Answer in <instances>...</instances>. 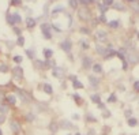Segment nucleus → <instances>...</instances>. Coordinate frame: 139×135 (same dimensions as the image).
I'll return each mask as SVG.
<instances>
[{"label":"nucleus","instance_id":"nucleus-28","mask_svg":"<svg viewBox=\"0 0 139 135\" xmlns=\"http://www.w3.org/2000/svg\"><path fill=\"white\" fill-rule=\"evenodd\" d=\"M68 4H70V7L76 8L78 7V0H68Z\"/></svg>","mask_w":139,"mask_h":135},{"label":"nucleus","instance_id":"nucleus-48","mask_svg":"<svg viewBox=\"0 0 139 135\" xmlns=\"http://www.w3.org/2000/svg\"><path fill=\"white\" fill-rule=\"evenodd\" d=\"M126 116H127V117L131 116V111H126Z\"/></svg>","mask_w":139,"mask_h":135},{"label":"nucleus","instance_id":"nucleus-46","mask_svg":"<svg viewBox=\"0 0 139 135\" xmlns=\"http://www.w3.org/2000/svg\"><path fill=\"white\" fill-rule=\"evenodd\" d=\"M74 98L76 100V102H78V104H79V102H80V101H79V100H80V97L78 96V94H74Z\"/></svg>","mask_w":139,"mask_h":135},{"label":"nucleus","instance_id":"nucleus-19","mask_svg":"<svg viewBox=\"0 0 139 135\" xmlns=\"http://www.w3.org/2000/svg\"><path fill=\"white\" fill-rule=\"evenodd\" d=\"M72 85H74L75 89H83V83H80L78 79H74V81H72Z\"/></svg>","mask_w":139,"mask_h":135},{"label":"nucleus","instance_id":"nucleus-15","mask_svg":"<svg viewBox=\"0 0 139 135\" xmlns=\"http://www.w3.org/2000/svg\"><path fill=\"white\" fill-rule=\"evenodd\" d=\"M52 55H53V51L52 49H44V56L46 60H49L52 57Z\"/></svg>","mask_w":139,"mask_h":135},{"label":"nucleus","instance_id":"nucleus-11","mask_svg":"<svg viewBox=\"0 0 139 135\" xmlns=\"http://www.w3.org/2000/svg\"><path fill=\"white\" fill-rule=\"evenodd\" d=\"M26 23H27V27H34L36 26V19L31 18V16H27V19H26Z\"/></svg>","mask_w":139,"mask_h":135},{"label":"nucleus","instance_id":"nucleus-49","mask_svg":"<svg viewBox=\"0 0 139 135\" xmlns=\"http://www.w3.org/2000/svg\"><path fill=\"white\" fill-rule=\"evenodd\" d=\"M0 123H4V115H1V116H0Z\"/></svg>","mask_w":139,"mask_h":135},{"label":"nucleus","instance_id":"nucleus-50","mask_svg":"<svg viewBox=\"0 0 139 135\" xmlns=\"http://www.w3.org/2000/svg\"><path fill=\"white\" fill-rule=\"evenodd\" d=\"M3 97H4V96H3V93H1V91H0V101H1V100H3Z\"/></svg>","mask_w":139,"mask_h":135},{"label":"nucleus","instance_id":"nucleus-51","mask_svg":"<svg viewBox=\"0 0 139 135\" xmlns=\"http://www.w3.org/2000/svg\"><path fill=\"white\" fill-rule=\"evenodd\" d=\"M0 135H3V133H1V130H0Z\"/></svg>","mask_w":139,"mask_h":135},{"label":"nucleus","instance_id":"nucleus-41","mask_svg":"<svg viewBox=\"0 0 139 135\" xmlns=\"http://www.w3.org/2000/svg\"><path fill=\"white\" fill-rule=\"evenodd\" d=\"M26 117H27V120H30V122H33V120H34V117H36V116H34L33 113H29Z\"/></svg>","mask_w":139,"mask_h":135},{"label":"nucleus","instance_id":"nucleus-43","mask_svg":"<svg viewBox=\"0 0 139 135\" xmlns=\"http://www.w3.org/2000/svg\"><path fill=\"white\" fill-rule=\"evenodd\" d=\"M128 68V63H127V60H124L123 62V70H127Z\"/></svg>","mask_w":139,"mask_h":135},{"label":"nucleus","instance_id":"nucleus-35","mask_svg":"<svg viewBox=\"0 0 139 135\" xmlns=\"http://www.w3.org/2000/svg\"><path fill=\"white\" fill-rule=\"evenodd\" d=\"M22 0H11V5H21Z\"/></svg>","mask_w":139,"mask_h":135},{"label":"nucleus","instance_id":"nucleus-12","mask_svg":"<svg viewBox=\"0 0 139 135\" xmlns=\"http://www.w3.org/2000/svg\"><path fill=\"white\" fill-rule=\"evenodd\" d=\"M112 7H113L115 10H119V11H124V10H126V7H124L121 3H113V4H112Z\"/></svg>","mask_w":139,"mask_h":135},{"label":"nucleus","instance_id":"nucleus-31","mask_svg":"<svg viewBox=\"0 0 139 135\" xmlns=\"http://www.w3.org/2000/svg\"><path fill=\"white\" fill-rule=\"evenodd\" d=\"M98 7H100V10H101V12H102V14H105L106 11H108V7L104 5V4H98Z\"/></svg>","mask_w":139,"mask_h":135},{"label":"nucleus","instance_id":"nucleus-30","mask_svg":"<svg viewBox=\"0 0 139 135\" xmlns=\"http://www.w3.org/2000/svg\"><path fill=\"white\" fill-rule=\"evenodd\" d=\"M116 100H117V97H116V94H111L108 98V102H116Z\"/></svg>","mask_w":139,"mask_h":135},{"label":"nucleus","instance_id":"nucleus-47","mask_svg":"<svg viewBox=\"0 0 139 135\" xmlns=\"http://www.w3.org/2000/svg\"><path fill=\"white\" fill-rule=\"evenodd\" d=\"M134 89H135L137 91L139 90V83H138V82H135V83H134Z\"/></svg>","mask_w":139,"mask_h":135},{"label":"nucleus","instance_id":"nucleus-8","mask_svg":"<svg viewBox=\"0 0 139 135\" xmlns=\"http://www.w3.org/2000/svg\"><path fill=\"white\" fill-rule=\"evenodd\" d=\"M60 127L62 128H64V130H70V128H72L74 126H72V123H70V122H67V120H63V122H60Z\"/></svg>","mask_w":139,"mask_h":135},{"label":"nucleus","instance_id":"nucleus-6","mask_svg":"<svg viewBox=\"0 0 139 135\" xmlns=\"http://www.w3.org/2000/svg\"><path fill=\"white\" fill-rule=\"evenodd\" d=\"M106 36H108V34H106L104 30H98L97 31V40H98V41H101V42L106 41Z\"/></svg>","mask_w":139,"mask_h":135},{"label":"nucleus","instance_id":"nucleus-3","mask_svg":"<svg viewBox=\"0 0 139 135\" xmlns=\"http://www.w3.org/2000/svg\"><path fill=\"white\" fill-rule=\"evenodd\" d=\"M82 66H83V68H85V70L91 68V66H93L91 57H89V56H85V57H83V59H82Z\"/></svg>","mask_w":139,"mask_h":135},{"label":"nucleus","instance_id":"nucleus-39","mask_svg":"<svg viewBox=\"0 0 139 135\" xmlns=\"http://www.w3.org/2000/svg\"><path fill=\"white\" fill-rule=\"evenodd\" d=\"M97 52H98V53H101V55H104V53H105V48L97 47Z\"/></svg>","mask_w":139,"mask_h":135},{"label":"nucleus","instance_id":"nucleus-27","mask_svg":"<svg viewBox=\"0 0 139 135\" xmlns=\"http://www.w3.org/2000/svg\"><path fill=\"white\" fill-rule=\"evenodd\" d=\"M63 11H64V8H63L62 5H57V7L53 10V12H52V14H53V15H56L57 12H63Z\"/></svg>","mask_w":139,"mask_h":135},{"label":"nucleus","instance_id":"nucleus-1","mask_svg":"<svg viewBox=\"0 0 139 135\" xmlns=\"http://www.w3.org/2000/svg\"><path fill=\"white\" fill-rule=\"evenodd\" d=\"M51 26L52 25H49V23H42L41 26V30H42V34H44V37L46 40H51L52 38V31H51Z\"/></svg>","mask_w":139,"mask_h":135},{"label":"nucleus","instance_id":"nucleus-37","mask_svg":"<svg viewBox=\"0 0 139 135\" xmlns=\"http://www.w3.org/2000/svg\"><path fill=\"white\" fill-rule=\"evenodd\" d=\"M80 45H82L83 49H89V48H90V47H89V44H87L86 41H82V42H80Z\"/></svg>","mask_w":139,"mask_h":135},{"label":"nucleus","instance_id":"nucleus-14","mask_svg":"<svg viewBox=\"0 0 139 135\" xmlns=\"http://www.w3.org/2000/svg\"><path fill=\"white\" fill-rule=\"evenodd\" d=\"M12 19H14V23H21L22 22V18H21V15H19L18 12L12 14Z\"/></svg>","mask_w":139,"mask_h":135},{"label":"nucleus","instance_id":"nucleus-16","mask_svg":"<svg viewBox=\"0 0 139 135\" xmlns=\"http://www.w3.org/2000/svg\"><path fill=\"white\" fill-rule=\"evenodd\" d=\"M91 67H93V71H94V72H97V74L102 72V66L101 64H94V66H91Z\"/></svg>","mask_w":139,"mask_h":135},{"label":"nucleus","instance_id":"nucleus-29","mask_svg":"<svg viewBox=\"0 0 139 135\" xmlns=\"http://www.w3.org/2000/svg\"><path fill=\"white\" fill-rule=\"evenodd\" d=\"M102 4L104 5H106V7H109V5H112V4H113V3H115V0H102Z\"/></svg>","mask_w":139,"mask_h":135},{"label":"nucleus","instance_id":"nucleus-5","mask_svg":"<svg viewBox=\"0 0 139 135\" xmlns=\"http://www.w3.org/2000/svg\"><path fill=\"white\" fill-rule=\"evenodd\" d=\"M14 76L18 79H22L23 78V70L22 67H19V66H16L15 68H14Z\"/></svg>","mask_w":139,"mask_h":135},{"label":"nucleus","instance_id":"nucleus-34","mask_svg":"<svg viewBox=\"0 0 139 135\" xmlns=\"http://www.w3.org/2000/svg\"><path fill=\"white\" fill-rule=\"evenodd\" d=\"M26 55H27L30 59H33V57H34V52H33L31 49H27V51H26Z\"/></svg>","mask_w":139,"mask_h":135},{"label":"nucleus","instance_id":"nucleus-10","mask_svg":"<svg viewBox=\"0 0 139 135\" xmlns=\"http://www.w3.org/2000/svg\"><path fill=\"white\" fill-rule=\"evenodd\" d=\"M10 127H11V130H12V133H15V134H18L19 130H21V127H19V124L16 122H11L10 123Z\"/></svg>","mask_w":139,"mask_h":135},{"label":"nucleus","instance_id":"nucleus-33","mask_svg":"<svg viewBox=\"0 0 139 135\" xmlns=\"http://www.w3.org/2000/svg\"><path fill=\"white\" fill-rule=\"evenodd\" d=\"M14 62H15L16 64H19V63L22 62V56H19V55L18 56H14Z\"/></svg>","mask_w":139,"mask_h":135},{"label":"nucleus","instance_id":"nucleus-44","mask_svg":"<svg viewBox=\"0 0 139 135\" xmlns=\"http://www.w3.org/2000/svg\"><path fill=\"white\" fill-rule=\"evenodd\" d=\"M80 31H82V33H85V34H89V33H90V31H89V29H86V27H82V29H80Z\"/></svg>","mask_w":139,"mask_h":135},{"label":"nucleus","instance_id":"nucleus-42","mask_svg":"<svg viewBox=\"0 0 139 135\" xmlns=\"http://www.w3.org/2000/svg\"><path fill=\"white\" fill-rule=\"evenodd\" d=\"M14 31H15V34H18V36H21V34H22V30H21V29H18V27H14Z\"/></svg>","mask_w":139,"mask_h":135},{"label":"nucleus","instance_id":"nucleus-9","mask_svg":"<svg viewBox=\"0 0 139 135\" xmlns=\"http://www.w3.org/2000/svg\"><path fill=\"white\" fill-rule=\"evenodd\" d=\"M89 82H90V85H91V86H94V87H97V86L100 85V79H98V78H95L94 75L89 76Z\"/></svg>","mask_w":139,"mask_h":135},{"label":"nucleus","instance_id":"nucleus-38","mask_svg":"<svg viewBox=\"0 0 139 135\" xmlns=\"http://www.w3.org/2000/svg\"><path fill=\"white\" fill-rule=\"evenodd\" d=\"M7 71H8L7 66H0V72H7Z\"/></svg>","mask_w":139,"mask_h":135},{"label":"nucleus","instance_id":"nucleus-32","mask_svg":"<svg viewBox=\"0 0 139 135\" xmlns=\"http://www.w3.org/2000/svg\"><path fill=\"white\" fill-rule=\"evenodd\" d=\"M109 116H111V113H109V111H108V109H104V112H102V117H105V119H108Z\"/></svg>","mask_w":139,"mask_h":135},{"label":"nucleus","instance_id":"nucleus-24","mask_svg":"<svg viewBox=\"0 0 139 135\" xmlns=\"http://www.w3.org/2000/svg\"><path fill=\"white\" fill-rule=\"evenodd\" d=\"M49 128H51V131H52V133H56V131L59 130V126H57V123H51Z\"/></svg>","mask_w":139,"mask_h":135},{"label":"nucleus","instance_id":"nucleus-18","mask_svg":"<svg viewBox=\"0 0 139 135\" xmlns=\"http://www.w3.org/2000/svg\"><path fill=\"white\" fill-rule=\"evenodd\" d=\"M7 101H8V104H15L16 102V97L15 96H12V94H8L7 96Z\"/></svg>","mask_w":139,"mask_h":135},{"label":"nucleus","instance_id":"nucleus-21","mask_svg":"<svg viewBox=\"0 0 139 135\" xmlns=\"http://www.w3.org/2000/svg\"><path fill=\"white\" fill-rule=\"evenodd\" d=\"M108 25H109L112 29H117L119 26H120V22H119V21H111Z\"/></svg>","mask_w":139,"mask_h":135},{"label":"nucleus","instance_id":"nucleus-20","mask_svg":"<svg viewBox=\"0 0 139 135\" xmlns=\"http://www.w3.org/2000/svg\"><path fill=\"white\" fill-rule=\"evenodd\" d=\"M137 124H138L137 119H134V117H130V119H128V126H130V127H135Z\"/></svg>","mask_w":139,"mask_h":135},{"label":"nucleus","instance_id":"nucleus-4","mask_svg":"<svg viewBox=\"0 0 139 135\" xmlns=\"http://www.w3.org/2000/svg\"><path fill=\"white\" fill-rule=\"evenodd\" d=\"M79 16L83 21H87V19H90V11H89L87 8H82V10L79 11Z\"/></svg>","mask_w":139,"mask_h":135},{"label":"nucleus","instance_id":"nucleus-40","mask_svg":"<svg viewBox=\"0 0 139 135\" xmlns=\"http://www.w3.org/2000/svg\"><path fill=\"white\" fill-rule=\"evenodd\" d=\"M94 0H80V3L82 4H85V5H87V4H90V3H93Z\"/></svg>","mask_w":139,"mask_h":135},{"label":"nucleus","instance_id":"nucleus-52","mask_svg":"<svg viewBox=\"0 0 139 135\" xmlns=\"http://www.w3.org/2000/svg\"><path fill=\"white\" fill-rule=\"evenodd\" d=\"M75 135H80V134H75Z\"/></svg>","mask_w":139,"mask_h":135},{"label":"nucleus","instance_id":"nucleus-26","mask_svg":"<svg viewBox=\"0 0 139 135\" xmlns=\"http://www.w3.org/2000/svg\"><path fill=\"white\" fill-rule=\"evenodd\" d=\"M16 42H18L19 47H23V45H25V38H23L22 36H18V40H16Z\"/></svg>","mask_w":139,"mask_h":135},{"label":"nucleus","instance_id":"nucleus-25","mask_svg":"<svg viewBox=\"0 0 139 135\" xmlns=\"http://www.w3.org/2000/svg\"><path fill=\"white\" fill-rule=\"evenodd\" d=\"M34 64H36L37 67H40V68H46V64H45V63H42V62H40V60H36Z\"/></svg>","mask_w":139,"mask_h":135},{"label":"nucleus","instance_id":"nucleus-13","mask_svg":"<svg viewBox=\"0 0 139 135\" xmlns=\"http://www.w3.org/2000/svg\"><path fill=\"white\" fill-rule=\"evenodd\" d=\"M44 91L46 94H52V93H53V89H52V86L49 85V83H45V85H44Z\"/></svg>","mask_w":139,"mask_h":135},{"label":"nucleus","instance_id":"nucleus-2","mask_svg":"<svg viewBox=\"0 0 139 135\" xmlns=\"http://www.w3.org/2000/svg\"><path fill=\"white\" fill-rule=\"evenodd\" d=\"M60 48H62L64 52L70 53V52H71V48H72L71 41H70V40H64V41H62V42H60Z\"/></svg>","mask_w":139,"mask_h":135},{"label":"nucleus","instance_id":"nucleus-45","mask_svg":"<svg viewBox=\"0 0 139 135\" xmlns=\"http://www.w3.org/2000/svg\"><path fill=\"white\" fill-rule=\"evenodd\" d=\"M100 19H101V21H102V22H106V16H105V14H101Z\"/></svg>","mask_w":139,"mask_h":135},{"label":"nucleus","instance_id":"nucleus-7","mask_svg":"<svg viewBox=\"0 0 139 135\" xmlns=\"http://www.w3.org/2000/svg\"><path fill=\"white\" fill-rule=\"evenodd\" d=\"M63 74H64V70H63V68H60V67H55L53 68V75L55 76H57V78H62Z\"/></svg>","mask_w":139,"mask_h":135},{"label":"nucleus","instance_id":"nucleus-23","mask_svg":"<svg viewBox=\"0 0 139 135\" xmlns=\"http://www.w3.org/2000/svg\"><path fill=\"white\" fill-rule=\"evenodd\" d=\"M91 101L94 102V104H100V102H101L100 96H98V94H93V96H91Z\"/></svg>","mask_w":139,"mask_h":135},{"label":"nucleus","instance_id":"nucleus-17","mask_svg":"<svg viewBox=\"0 0 139 135\" xmlns=\"http://www.w3.org/2000/svg\"><path fill=\"white\" fill-rule=\"evenodd\" d=\"M18 94H19V97H21V98H22L25 102H29V97L26 96L25 93H23V91L21 90V89H18Z\"/></svg>","mask_w":139,"mask_h":135},{"label":"nucleus","instance_id":"nucleus-36","mask_svg":"<svg viewBox=\"0 0 139 135\" xmlns=\"http://www.w3.org/2000/svg\"><path fill=\"white\" fill-rule=\"evenodd\" d=\"M7 19H8V22H10V25H15V23H14V19H12V15H11V14H7Z\"/></svg>","mask_w":139,"mask_h":135},{"label":"nucleus","instance_id":"nucleus-22","mask_svg":"<svg viewBox=\"0 0 139 135\" xmlns=\"http://www.w3.org/2000/svg\"><path fill=\"white\" fill-rule=\"evenodd\" d=\"M7 112H8V107H7V105L0 104V113H1V115H5Z\"/></svg>","mask_w":139,"mask_h":135}]
</instances>
